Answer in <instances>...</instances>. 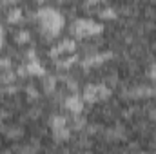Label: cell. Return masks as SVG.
<instances>
[{
	"label": "cell",
	"instance_id": "obj_1",
	"mask_svg": "<svg viewBox=\"0 0 156 154\" xmlns=\"http://www.w3.org/2000/svg\"><path fill=\"white\" fill-rule=\"evenodd\" d=\"M37 18L40 20V26H42L44 35L49 40L55 38L60 33L62 26H64V16L58 11L51 9V7H42L38 13H37Z\"/></svg>",
	"mask_w": 156,
	"mask_h": 154
},
{
	"label": "cell",
	"instance_id": "obj_2",
	"mask_svg": "<svg viewBox=\"0 0 156 154\" xmlns=\"http://www.w3.org/2000/svg\"><path fill=\"white\" fill-rule=\"evenodd\" d=\"M104 31V26L102 24H96L93 20H87V18H80L73 24V33L76 38H87V37H94V35H100Z\"/></svg>",
	"mask_w": 156,
	"mask_h": 154
},
{
	"label": "cell",
	"instance_id": "obj_3",
	"mask_svg": "<svg viewBox=\"0 0 156 154\" xmlns=\"http://www.w3.org/2000/svg\"><path fill=\"white\" fill-rule=\"evenodd\" d=\"M76 51V44H75V40H64V42H60L56 47H53L51 49V58H56L58 54H73Z\"/></svg>",
	"mask_w": 156,
	"mask_h": 154
},
{
	"label": "cell",
	"instance_id": "obj_4",
	"mask_svg": "<svg viewBox=\"0 0 156 154\" xmlns=\"http://www.w3.org/2000/svg\"><path fill=\"white\" fill-rule=\"evenodd\" d=\"M64 105H66V109L71 111L73 114H80V113L83 111V98H80L78 94H71V96L66 98Z\"/></svg>",
	"mask_w": 156,
	"mask_h": 154
},
{
	"label": "cell",
	"instance_id": "obj_5",
	"mask_svg": "<svg viewBox=\"0 0 156 154\" xmlns=\"http://www.w3.org/2000/svg\"><path fill=\"white\" fill-rule=\"evenodd\" d=\"M113 54L111 53H102V54H93V56H89V58H85L83 62H82V65L85 67V69H89V67H96V65H102L105 60H109Z\"/></svg>",
	"mask_w": 156,
	"mask_h": 154
},
{
	"label": "cell",
	"instance_id": "obj_6",
	"mask_svg": "<svg viewBox=\"0 0 156 154\" xmlns=\"http://www.w3.org/2000/svg\"><path fill=\"white\" fill-rule=\"evenodd\" d=\"M83 102H87V103H96V102H100V98H98V83L96 85H93V83H89L85 89H83Z\"/></svg>",
	"mask_w": 156,
	"mask_h": 154
},
{
	"label": "cell",
	"instance_id": "obj_7",
	"mask_svg": "<svg viewBox=\"0 0 156 154\" xmlns=\"http://www.w3.org/2000/svg\"><path fill=\"white\" fill-rule=\"evenodd\" d=\"M26 69H27V75H35V76H45V69L42 67V64L38 62V58L35 60H29L26 64Z\"/></svg>",
	"mask_w": 156,
	"mask_h": 154
},
{
	"label": "cell",
	"instance_id": "obj_8",
	"mask_svg": "<svg viewBox=\"0 0 156 154\" xmlns=\"http://www.w3.org/2000/svg\"><path fill=\"white\" fill-rule=\"evenodd\" d=\"M20 18H22V9H20V7H13V9H9V13H7V22H9V24H16V22H20Z\"/></svg>",
	"mask_w": 156,
	"mask_h": 154
},
{
	"label": "cell",
	"instance_id": "obj_9",
	"mask_svg": "<svg viewBox=\"0 0 156 154\" xmlns=\"http://www.w3.org/2000/svg\"><path fill=\"white\" fill-rule=\"evenodd\" d=\"M53 136L56 142H67L69 140V129L64 127V129H55L53 131Z\"/></svg>",
	"mask_w": 156,
	"mask_h": 154
},
{
	"label": "cell",
	"instance_id": "obj_10",
	"mask_svg": "<svg viewBox=\"0 0 156 154\" xmlns=\"http://www.w3.org/2000/svg\"><path fill=\"white\" fill-rule=\"evenodd\" d=\"M64 127H67V120H66L64 116H53V120H51V129L55 131V129H64Z\"/></svg>",
	"mask_w": 156,
	"mask_h": 154
},
{
	"label": "cell",
	"instance_id": "obj_11",
	"mask_svg": "<svg viewBox=\"0 0 156 154\" xmlns=\"http://www.w3.org/2000/svg\"><path fill=\"white\" fill-rule=\"evenodd\" d=\"M55 87H56V78L45 75V78H44V91H45V93H53Z\"/></svg>",
	"mask_w": 156,
	"mask_h": 154
},
{
	"label": "cell",
	"instance_id": "obj_12",
	"mask_svg": "<svg viewBox=\"0 0 156 154\" xmlns=\"http://www.w3.org/2000/svg\"><path fill=\"white\" fill-rule=\"evenodd\" d=\"M76 62V54H73L71 58H64V60H58L56 62V65L60 67V69H69V65H73Z\"/></svg>",
	"mask_w": 156,
	"mask_h": 154
},
{
	"label": "cell",
	"instance_id": "obj_13",
	"mask_svg": "<svg viewBox=\"0 0 156 154\" xmlns=\"http://www.w3.org/2000/svg\"><path fill=\"white\" fill-rule=\"evenodd\" d=\"M100 16H102L104 20H115V18H116V11H115L113 7H105L104 11H100Z\"/></svg>",
	"mask_w": 156,
	"mask_h": 154
},
{
	"label": "cell",
	"instance_id": "obj_14",
	"mask_svg": "<svg viewBox=\"0 0 156 154\" xmlns=\"http://www.w3.org/2000/svg\"><path fill=\"white\" fill-rule=\"evenodd\" d=\"M0 82H2V83H5V85H9V83H13V82H15V75L7 69V71H4V73H2Z\"/></svg>",
	"mask_w": 156,
	"mask_h": 154
},
{
	"label": "cell",
	"instance_id": "obj_15",
	"mask_svg": "<svg viewBox=\"0 0 156 154\" xmlns=\"http://www.w3.org/2000/svg\"><path fill=\"white\" fill-rule=\"evenodd\" d=\"M16 44H27L29 42V33L27 31H20V33H16Z\"/></svg>",
	"mask_w": 156,
	"mask_h": 154
},
{
	"label": "cell",
	"instance_id": "obj_16",
	"mask_svg": "<svg viewBox=\"0 0 156 154\" xmlns=\"http://www.w3.org/2000/svg\"><path fill=\"white\" fill-rule=\"evenodd\" d=\"M11 67V60L9 58H0V71H7Z\"/></svg>",
	"mask_w": 156,
	"mask_h": 154
},
{
	"label": "cell",
	"instance_id": "obj_17",
	"mask_svg": "<svg viewBox=\"0 0 156 154\" xmlns=\"http://www.w3.org/2000/svg\"><path fill=\"white\" fill-rule=\"evenodd\" d=\"M147 76L151 78V80H156V64L149 65V69H147Z\"/></svg>",
	"mask_w": 156,
	"mask_h": 154
},
{
	"label": "cell",
	"instance_id": "obj_18",
	"mask_svg": "<svg viewBox=\"0 0 156 154\" xmlns=\"http://www.w3.org/2000/svg\"><path fill=\"white\" fill-rule=\"evenodd\" d=\"M83 123H85V120H83V118H76V120H75V127H76V129H82V127H83Z\"/></svg>",
	"mask_w": 156,
	"mask_h": 154
},
{
	"label": "cell",
	"instance_id": "obj_19",
	"mask_svg": "<svg viewBox=\"0 0 156 154\" xmlns=\"http://www.w3.org/2000/svg\"><path fill=\"white\" fill-rule=\"evenodd\" d=\"M4 37H5V33H4V27H2V24H0V49H2V45H4Z\"/></svg>",
	"mask_w": 156,
	"mask_h": 154
},
{
	"label": "cell",
	"instance_id": "obj_20",
	"mask_svg": "<svg viewBox=\"0 0 156 154\" xmlns=\"http://www.w3.org/2000/svg\"><path fill=\"white\" fill-rule=\"evenodd\" d=\"M16 0H0V5H9V4H15Z\"/></svg>",
	"mask_w": 156,
	"mask_h": 154
},
{
	"label": "cell",
	"instance_id": "obj_21",
	"mask_svg": "<svg viewBox=\"0 0 156 154\" xmlns=\"http://www.w3.org/2000/svg\"><path fill=\"white\" fill-rule=\"evenodd\" d=\"M98 2H102V0H87L85 5H94V4H98Z\"/></svg>",
	"mask_w": 156,
	"mask_h": 154
},
{
	"label": "cell",
	"instance_id": "obj_22",
	"mask_svg": "<svg viewBox=\"0 0 156 154\" xmlns=\"http://www.w3.org/2000/svg\"><path fill=\"white\" fill-rule=\"evenodd\" d=\"M37 2H44V0H37Z\"/></svg>",
	"mask_w": 156,
	"mask_h": 154
},
{
	"label": "cell",
	"instance_id": "obj_23",
	"mask_svg": "<svg viewBox=\"0 0 156 154\" xmlns=\"http://www.w3.org/2000/svg\"><path fill=\"white\" fill-rule=\"evenodd\" d=\"M58 2H62V0H58Z\"/></svg>",
	"mask_w": 156,
	"mask_h": 154
}]
</instances>
